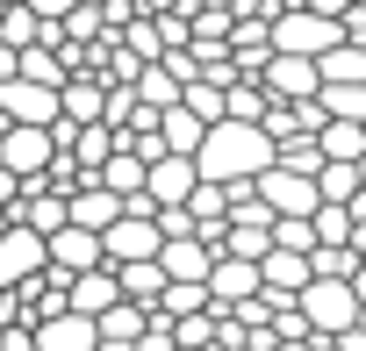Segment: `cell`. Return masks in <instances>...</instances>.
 <instances>
[{"label":"cell","instance_id":"cb8c5ba5","mask_svg":"<svg viewBox=\"0 0 366 351\" xmlns=\"http://www.w3.org/2000/svg\"><path fill=\"white\" fill-rule=\"evenodd\" d=\"M0 44H15V51L36 44V15H29V0H8V8H0Z\"/></svg>","mask_w":366,"mask_h":351},{"label":"cell","instance_id":"8fae6325","mask_svg":"<svg viewBox=\"0 0 366 351\" xmlns=\"http://www.w3.org/2000/svg\"><path fill=\"white\" fill-rule=\"evenodd\" d=\"M36 351H101V330H94V315H79V308H51V315H36Z\"/></svg>","mask_w":366,"mask_h":351},{"label":"cell","instance_id":"8d00e7d4","mask_svg":"<svg viewBox=\"0 0 366 351\" xmlns=\"http://www.w3.org/2000/svg\"><path fill=\"white\" fill-rule=\"evenodd\" d=\"M237 351H244V344H237Z\"/></svg>","mask_w":366,"mask_h":351},{"label":"cell","instance_id":"30bf717a","mask_svg":"<svg viewBox=\"0 0 366 351\" xmlns=\"http://www.w3.org/2000/svg\"><path fill=\"white\" fill-rule=\"evenodd\" d=\"M44 251H51L58 287H65L72 273H86V265H108V258H101V230H79V223H58V230L44 237Z\"/></svg>","mask_w":366,"mask_h":351},{"label":"cell","instance_id":"484cf974","mask_svg":"<svg viewBox=\"0 0 366 351\" xmlns=\"http://www.w3.org/2000/svg\"><path fill=\"white\" fill-rule=\"evenodd\" d=\"M179 101H187L202 122H216V115H223V86H202V79H187V86H179Z\"/></svg>","mask_w":366,"mask_h":351},{"label":"cell","instance_id":"e0dca14e","mask_svg":"<svg viewBox=\"0 0 366 351\" xmlns=\"http://www.w3.org/2000/svg\"><path fill=\"white\" fill-rule=\"evenodd\" d=\"M202 129H209V122H202V115H194L187 101H172V108H158V143H165V151H179V158H194Z\"/></svg>","mask_w":366,"mask_h":351},{"label":"cell","instance_id":"d4e9b609","mask_svg":"<svg viewBox=\"0 0 366 351\" xmlns=\"http://www.w3.org/2000/svg\"><path fill=\"white\" fill-rule=\"evenodd\" d=\"M15 223H29V230H44V237H51V230L65 223V194H36L29 208H15Z\"/></svg>","mask_w":366,"mask_h":351},{"label":"cell","instance_id":"e575fe53","mask_svg":"<svg viewBox=\"0 0 366 351\" xmlns=\"http://www.w3.org/2000/svg\"><path fill=\"white\" fill-rule=\"evenodd\" d=\"M0 230H8V208H0Z\"/></svg>","mask_w":366,"mask_h":351},{"label":"cell","instance_id":"2e32d148","mask_svg":"<svg viewBox=\"0 0 366 351\" xmlns=\"http://www.w3.org/2000/svg\"><path fill=\"white\" fill-rule=\"evenodd\" d=\"M108 301H122V287H115V265H86V273H72V280H65V308H79V315H101Z\"/></svg>","mask_w":366,"mask_h":351},{"label":"cell","instance_id":"83f0119b","mask_svg":"<svg viewBox=\"0 0 366 351\" xmlns=\"http://www.w3.org/2000/svg\"><path fill=\"white\" fill-rule=\"evenodd\" d=\"M223 115H237V122H259V115H266V93H259V86H230V93H223Z\"/></svg>","mask_w":366,"mask_h":351},{"label":"cell","instance_id":"8992f818","mask_svg":"<svg viewBox=\"0 0 366 351\" xmlns=\"http://www.w3.org/2000/svg\"><path fill=\"white\" fill-rule=\"evenodd\" d=\"M337 44V15H323V8H287L280 22H273V51H302V58H323Z\"/></svg>","mask_w":366,"mask_h":351},{"label":"cell","instance_id":"44dd1931","mask_svg":"<svg viewBox=\"0 0 366 351\" xmlns=\"http://www.w3.org/2000/svg\"><path fill=\"white\" fill-rule=\"evenodd\" d=\"M316 194H323V201L366 194V187H359V158H352V165H345V158H323V165H316Z\"/></svg>","mask_w":366,"mask_h":351},{"label":"cell","instance_id":"9a60e30c","mask_svg":"<svg viewBox=\"0 0 366 351\" xmlns=\"http://www.w3.org/2000/svg\"><path fill=\"white\" fill-rule=\"evenodd\" d=\"M115 215H122V194H108L101 180H86V187L65 194V223H79V230H108Z\"/></svg>","mask_w":366,"mask_h":351},{"label":"cell","instance_id":"d6986e66","mask_svg":"<svg viewBox=\"0 0 366 351\" xmlns=\"http://www.w3.org/2000/svg\"><path fill=\"white\" fill-rule=\"evenodd\" d=\"M316 151H323V158H345V165H352V158L366 151V122H345V115H323V129H316Z\"/></svg>","mask_w":366,"mask_h":351},{"label":"cell","instance_id":"4dcf8cb0","mask_svg":"<svg viewBox=\"0 0 366 351\" xmlns=\"http://www.w3.org/2000/svg\"><path fill=\"white\" fill-rule=\"evenodd\" d=\"M273 351H316V337H273Z\"/></svg>","mask_w":366,"mask_h":351},{"label":"cell","instance_id":"7c38bea8","mask_svg":"<svg viewBox=\"0 0 366 351\" xmlns=\"http://www.w3.org/2000/svg\"><path fill=\"white\" fill-rule=\"evenodd\" d=\"M259 72H266V93H273V101H309V93L323 86L316 58H302V51H273Z\"/></svg>","mask_w":366,"mask_h":351},{"label":"cell","instance_id":"d590c367","mask_svg":"<svg viewBox=\"0 0 366 351\" xmlns=\"http://www.w3.org/2000/svg\"><path fill=\"white\" fill-rule=\"evenodd\" d=\"M172 351H194V344H172Z\"/></svg>","mask_w":366,"mask_h":351},{"label":"cell","instance_id":"5bb4252c","mask_svg":"<svg viewBox=\"0 0 366 351\" xmlns=\"http://www.w3.org/2000/svg\"><path fill=\"white\" fill-rule=\"evenodd\" d=\"M252 294H259V258L216 251V265H209V301H216V308H237V301H252Z\"/></svg>","mask_w":366,"mask_h":351},{"label":"cell","instance_id":"4316f807","mask_svg":"<svg viewBox=\"0 0 366 351\" xmlns=\"http://www.w3.org/2000/svg\"><path fill=\"white\" fill-rule=\"evenodd\" d=\"M144 101H151V108H172V101H179V72H172V65L144 72Z\"/></svg>","mask_w":366,"mask_h":351},{"label":"cell","instance_id":"52a82bcc","mask_svg":"<svg viewBox=\"0 0 366 351\" xmlns=\"http://www.w3.org/2000/svg\"><path fill=\"white\" fill-rule=\"evenodd\" d=\"M44 265H51L44 230H29V223L8 215V230H0V287H22V280H36Z\"/></svg>","mask_w":366,"mask_h":351},{"label":"cell","instance_id":"d6a6232c","mask_svg":"<svg viewBox=\"0 0 366 351\" xmlns=\"http://www.w3.org/2000/svg\"><path fill=\"white\" fill-rule=\"evenodd\" d=\"M352 294H359V301H366V265H352Z\"/></svg>","mask_w":366,"mask_h":351},{"label":"cell","instance_id":"f1b7e54d","mask_svg":"<svg viewBox=\"0 0 366 351\" xmlns=\"http://www.w3.org/2000/svg\"><path fill=\"white\" fill-rule=\"evenodd\" d=\"M0 208H8V215L22 208V180H15V172H8V165H0Z\"/></svg>","mask_w":366,"mask_h":351},{"label":"cell","instance_id":"3957f363","mask_svg":"<svg viewBox=\"0 0 366 351\" xmlns=\"http://www.w3.org/2000/svg\"><path fill=\"white\" fill-rule=\"evenodd\" d=\"M51 158H58L51 122H8V129H0V165H8L22 187H29V180H44V172H51Z\"/></svg>","mask_w":366,"mask_h":351},{"label":"cell","instance_id":"ba28073f","mask_svg":"<svg viewBox=\"0 0 366 351\" xmlns=\"http://www.w3.org/2000/svg\"><path fill=\"white\" fill-rule=\"evenodd\" d=\"M316 280V265H309V251H287V244H273L266 258H259V294H266V308H280V301H295L302 287Z\"/></svg>","mask_w":366,"mask_h":351},{"label":"cell","instance_id":"4fadbf2b","mask_svg":"<svg viewBox=\"0 0 366 351\" xmlns=\"http://www.w3.org/2000/svg\"><path fill=\"white\" fill-rule=\"evenodd\" d=\"M0 115L8 122H58V86H44V79H0Z\"/></svg>","mask_w":366,"mask_h":351},{"label":"cell","instance_id":"836d02e7","mask_svg":"<svg viewBox=\"0 0 366 351\" xmlns=\"http://www.w3.org/2000/svg\"><path fill=\"white\" fill-rule=\"evenodd\" d=\"M359 187H366V151H359Z\"/></svg>","mask_w":366,"mask_h":351},{"label":"cell","instance_id":"603a6c76","mask_svg":"<svg viewBox=\"0 0 366 351\" xmlns=\"http://www.w3.org/2000/svg\"><path fill=\"white\" fill-rule=\"evenodd\" d=\"M101 101H108L101 86H58V115L65 122H101Z\"/></svg>","mask_w":366,"mask_h":351},{"label":"cell","instance_id":"9c48e42d","mask_svg":"<svg viewBox=\"0 0 366 351\" xmlns=\"http://www.w3.org/2000/svg\"><path fill=\"white\" fill-rule=\"evenodd\" d=\"M202 187V172H194V158H179V151H158L151 165H144V194H151V208H179Z\"/></svg>","mask_w":366,"mask_h":351},{"label":"cell","instance_id":"1f68e13d","mask_svg":"<svg viewBox=\"0 0 366 351\" xmlns=\"http://www.w3.org/2000/svg\"><path fill=\"white\" fill-rule=\"evenodd\" d=\"M0 79H15V44H0Z\"/></svg>","mask_w":366,"mask_h":351},{"label":"cell","instance_id":"7402d4cb","mask_svg":"<svg viewBox=\"0 0 366 351\" xmlns=\"http://www.w3.org/2000/svg\"><path fill=\"white\" fill-rule=\"evenodd\" d=\"M15 72H22V79H44V86H65V65H58V51H44V44L15 51Z\"/></svg>","mask_w":366,"mask_h":351},{"label":"cell","instance_id":"ac0fdd59","mask_svg":"<svg viewBox=\"0 0 366 351\" xmlns=\"http://www.w3.org/2000/svg\"><path fill=\"white\" fill-rule=\"evenodd\" d=\"M115 287H122V301H144L151 308L165 294V265L158 258H129V265H115Z\"/></svg>","mask_w":366,"mask_h":351},{"label":"cell","instance_id":"277c9868","mask_svg":"<svg viewBox=\"0 0 366 351\" xmlns=\"http://www.w3.org/2000/svg\"><path fill=\"white\" fill-rule=\"evenodd\" d=\"M252 194L273 208V215H316V172H302V165H287V158H273L259 180H252Z\"/></svg>","mask_w":366,"mask_h":351},{"label":"cell","instance_id":"f546056e","mask_svg":"<svg viewBox=\"0 0 366 351\" xmlns=\"http://www.w3.org/2000/svg\"><path fill=\"white\" fill-rule=\"evenodd\" d=\"M29 15H36V22H51V15H72V0H29Z\"/></svg>","mask_w":366,"mask_h":351},{"label":"cell","instance_id":"7a4b0ae2","mask_svg":"<svg viewBox=\"0 0 366 351\" xmlns=\"http://www.w3.org/2000/svg\"><path fill=\"white\" fill-rule=\"evenodd\" d=\"M295 308H302L309 337H345V330L359 322V294H352V280H330V273H316V280L295 294Z\"/></svg>","mask_w":366,"mask_h":351},{"label":"cell","instance_id":"5b68a950","mask_svg":"<svg viewBox=\"0 0 366 351\" xmlns=\"http://www.w3.org/2000/svg\"><path fill=\"white\" fill-rule=\"evenodd\" d=\"M158 244H165V230H158V215H144V208H122V215L101 230V258H108V265L158 258Z\"/></svg>","mask_w":366,"mask_h":351},{"label":"cell","instance_id":"ffe728a7","mask_svg":"<svg viewBox=\"0 0 366 351\" xmlns=\"http://www.w3.org/2000/svg\"><path fill=\"white\" fill-rule=\"evenodd\" d=\"M316 72H323V86H352V79H366V44H330L323 58H316Z\"/></svg>","mask_w":366,"mask_h":351},{"label":"cell","instance_id":"6da1fadb","mask_svg":"<svg viewBox=\"0 0 366 351\" xmlns=\"http://www.w3.org/2000/svg\"><path fill=\"white\" fill-rule=\"evenodd\" d=\"M280 158V143L266 136V122H237V115H216L194 143V172L216 187H237V180H259V172Z\"/></svg>","mask_w":366,"mask_h":351}]
</instances>
